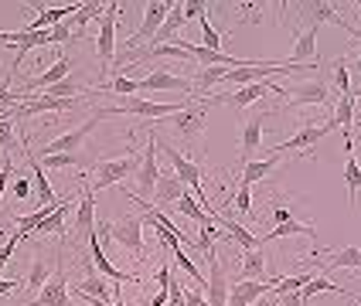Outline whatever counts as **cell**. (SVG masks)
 Segmentation results:
<instances>
[{"instance_id": "6da1fadb", "label": "cell", "mask_w": 361, "mask_h": 306, "mask_svg": "<svg viewBox=\"0 0 361 306\" xmlns=\"http://www.w3.org/2000/svg\"><path fill=\"white\" fill-rule=\"evenodd\" d=\"M331 129H338V126H334L331 120L321 122V126H310V122H307V126H300V129H297V133H293V136H290L286 143H276V146H269L266 153H276V157H290V160H293V157H307V160H317V143H321L324 136L331 133Z\"/></svg>"}, {"instance_id": "7a4b0ae2", "label": "cell", "mask_w": 361, "mask_h": 306, "mask_svg": "<svg viewBox=\"0 0 361 306\" xmlns=\"http://www.w3.org/2000/svg\"><path fill=\"white\" fill-rule=\"evenodd\" d=\"M219 96H208V99L201 102H188L184 109H178L174 116H164V126H171L178 136H184V140H198L201 133H204V122H208V106H219Z\"/></svg>"}, {"instance_id": "3957f363", "label": "cell", "mask_w": 361, "mask_h": 306, "mask_svg": "<svg viewBox=\"0 0 361 306\" xmlns=\"http://www.w3.org/2000/svg\"><path fill=\"white\" fill-rule=\"evenodd\" d=\"M140 167V153L137 150H126L123 157H113V160H99L96 163V174H92V184L89 191H106V187H116V184H126Z\"/></svg>"}, {"instance_id": "277c9868", "label": "cell", "mask_w": 361, "mask_h": 306, "mask_svg": "<svg viewBox=\"0 0 361 306\" xmlns=\"http://www.w3.org/2000/svg\"><path fill=\"white\" fill-rule=\"evenodd\" d=\"M143 224H147V218L126 215V218H116V222H102L99 231L109 235L120 248H126L133 259H143Z\"/></svg>"}, {"instance_id": "5b68a950", "label": "cell", "mask_w": 361, "mask_h": 306, "mask_svg": "<svg viewBox=\"0 0 361 306\" xmlns=\"http://www.w3.org/2000/svg\"><path fill=\"white\" fill-rule=\"evenodd\" d=\"M116 20H120V4H106V11H102V18H99V34H96V55H99L102 82L109 79V68L116 61Z\"/></svg>"}, {"instance_id": "8992f818", "label": "cell", "mask_w": 361, "mask_h": 306, "mask_svg": "<svg viewBox=\"0 0 361 306\" xmlns=\"http://www.w3.org/2000/svg\"><path fill=\"white\" fill-rule=\"evenodd\" d=\"M188 102H154V99H126L123 106H116V109H96L99 116H143V120H154L161 122L164 116H174L178 109H184Z\"/></svg>"}, {"instance_id": "52a82bcc", "label": "cell", "mask_w": 361, "mask_h": 306, "mask_svg": "<svg viewBox=\"0 0 361 306\" xmlns=\"http://www.w3.org/2000/svg\"><path fill=\"white\" fill-rule=\"evenodd\" d=\"M106 120V116H99V113H92L85 122H79L75 129H68V133H61V136H55V140H48V143H41V153L38 157H51V153H75L82 143L92 136V129L99 126V122Z\"/></svg>"}, {"instance_id": "ba28073f", "label": "cell", "mask_w": 361, "mask_h": 306, "mask_svg": "<svg viewBox=\"0 0 361 306\" xmlns=\"http://www.w3.org/2000/svg\"><path fill=\"white\" fill-rule=\"evenodd\" d=\"M286 106H327L331 102V85L324 75L317 79H307V82H293L290 89L280 92Z\"/></svg>"}, {"instance_id": "9c48e42d", "label": "cell", "mask_w": 361, "mask_h": 306, "mask_svg": "<svg viewBox=\"0 0 361 306\" xmlns=\"http://www.w3.org/2000/svg\"><path fill=\"white\" fill-rule=\"evenodd\" d=\"M137 198H154V187H157V177H161V170H157V136H154V129L147 133V143H143V153H140V167H137Z\"/></svg>"}, {"instance_id": "30bf717a", "label": "cell", "mask_w": 361, "mask_h": 306, "mask_svg": "<svg viewBox=\"0 0 361 306\" xmlns=\"http://www.w3.org/2000/svg\"><path fill=\"white\" fill-rule=\"evenodd\" d=\"M65 248V245H61ZM59 248V262H55V276L44 283L38 296L24 306H72V296H68V276H65V255Z\"/></svg>"}, {"instance_id": "8fae6325", "label": "cell", "mask_w": 361, "mask_h": 306, "mask_svg": "<svg viewBox=\"0 0 361 306\" xmlns=\"http://www.w3.org/2000/svg\"><path fill=\"white\" fill-rule=\"evenodd\" d=\"M208 259V306H228V289H232V279H228V269L221 265L219 248H208L204 252Z\"/></svg>"}, {"instance_id": "7c38bea8", "label": "cell", "mask_w": 361, "mask_h": 306, "mask_svg": "<svg viewBox=\"0 0 361 306\" xmlns=\"http://www.w3.org/2000/svg\"><path fill=\"white\" fill-rule=\"evenodd\" d=\"M167 14H171V4H167V0H150V4L143 7L140 27H137V34H133V38L126 41V48H143V44H150L154 34L161 31V24L167 20Z\"/></svg>"}, {"instance_id": "4fadbf2b", "label": "cell", "mask_w": 361, "mask_h": 306, "mask_svg": "<svg viewBox=\"0 0 361 306\" xmlns=\"http://www.w3.org/2000/svg\"><path fill=\"white\" fill-rule=\"evenodd\" d=\"M269 92H276L280 96L283 92V85L280 82H252V85H242V89H235V92H219V99L221 106H235V109H245V106H252V102H259L266 99Z\"/></svg>"}, {"instance_id": "5bb4252c", "label": "cell", "mask_w": 361, "mask_h": 306, "mask_svg": "<svg viewBox=\"0 0 361 306\" xmlns=\"http://www.w3.org/2000/svg\"><path fill=\"white\" fill-rule=\"evenodd\" d=\"M137 92H188L195 99V85L184 75H171V72H150L137 79Z\"/></svg>"}, {"instance_id": "9a60e30c", "label": "cell", "mask_w": 361, "mask_h": 306, "mask_svg": "<svg viewBox=\"0 0 361 306\" xmlns=\"http://www.w3.org/2000/svg\"><path fill=\"white\" fill-rule=\"evenodd\" d=\"M89 259H92V269H96V272H99V276H106V279H113V283L120 286L123 279H126V283H143L140 276H137V272H120V269H116V265L109 262V259H106V252H102V245H99V231H92V235H89Z\"/></svg>"}, {"instance_id": "2e32d148", "label": "cell", "mask_w": 361, "mask_h": 306, "mask_svg": "<svg viewBox=\"0 0 361 306\" xmlns=\"http://www.w3.org/2000/svg\"><path fill=\"white\" fill-rule=\"evenodd\" d=\"M68 72H72V58H68V55L61 51L59 58H55V65H51L48 72H41L38 79H31L27 85H24V89H18V92H24L27 99H35L38 92H48L51 85H59V82H65V75H68Z\"/></svg>"}, {"instance_id": "e0dca14e", "label": "cell", "mask_w": 361, "mask_h": 306, "mask_svg": "<svg viewBox=\"0 0 361 306\" xmlns=\"http://www.w3.org/2000/svg\"><path fill=\"white\" fill-rule=\"evenodd\" d=\"M276 279H235L228 289V306H252L259 296L273 293Z\"/></svg>"}, {"instance_id": "ac0fdd59", "label": "cell", "mask_w": 361, "mask_h": 306, "mask_svg": "<svg viewBox=\"0 0 361 306\" xmlns=\"http://www.w3.org/2000/svg\"><path fill=\"white\" fill-rule=\"evenodd\" d=\"M92 231H96V194L92 191H82L79 208H75V238H72V248L89 242Z\"/></svg>"}, {"instance_id": "d6986e66", "label": "cell", "mask_w": 361, "mask_h": 306, "mask_svg": "<svg viewBox=\"0 0 361 306\" xmlns=\"http://www.w3.org/2000/svg\"><path fill=\"white\" fill-rule=\"evenodd\" d=\"M303 18H307V27H321V24H338V27H344V31H351L355 34V27L348 24V20L338 14V4H331V0H317V4H307L300 11Z\"/></svg>"}, {"instance_id": "ffe728a7", "label": "cell", "mask_w": 361, "mask_h": 306, "mask_svg": "<svg viewBox=\"0 0 361 306\" xmlns=\"http://www.w3.org/2000/svg\"><path fill=\"white\" fill-rule=\"evenodd\" d=\"M188 194V184L180 181L178 174H161L157 177V187H154V208H167V204H178L180 198Z\"/></svg>"}, {"instance_id": "44dd1931", "label": "cell", "mask_w": 361, "mask_h": 306, "mask_svg": "<svg viewBox=\"0 0 361 306\" xmlns=\"http://www.w3.org/2000/svg\"><path fill=\"white\" fill-rule=\"evenodd\" d=\"M317 31L314 27H303L300 34H297V44H293V51H290V58L286 65H317V38H314Z\"/></svg>"}, {"instance_id": "7402d4cb", "label": "cell", "mask_w": 361, "mask_h": 306, "mask_svg": "<svg viewBox=\"0 0 361 306\" xmlns=\"http://www.w3.org/2000/svg\"><path fill=\"white\" fill-rule=\"evenodd\" d=\"M259 146H262V113L259 116H249L245 126H242V163L256 160Z\"/></svg>"}, {"instance_id": "603a6c76", "label": "cell", "mask_w": 361, "mask_h": 306, "mask_svg": "<svg viewBox=\"0 0 361 306\" xmlns=\"http://www.w3.org/2000/svg\"><path fill=\"white\" fill-rule=\"evenodd\" d=\"M184 24H188V20H184V7H180V4H171V14H167V20L161 24V31L154 34L150 48H161V44H167V41L174 44L178 31H184ZM143 48H147V44H143Z\"/></svg>"}, {"instance_id": "cb8c5ba5", "label": "cell", "mask_w": 361, "mask_h": 306, "mask_svg": "<svg viewBox=\"0 0 361 306\" xmlns=\"http://www.w3.org/2000/svg\"><path fill=\"white\" fill-rule=\"evenodd\" d=\"M55 276V269H51V262L44 259V255H35L31 259V265H27V272H24V289L27 293H41L44 289V283Z\"/></svg>"}, {"instance_id": "d4e9b609", "label": "cell", "mask_w": 361, "mask_h": 306, "mask_svg": "<svg viewBox=\"0 0 361 306\" xmlns=\"http://www.w3.org/2000/svg\"><path fill=\"white\" fill-rule=\"evenodd\" d=\"M283 157H276V153H266V157H256V160H249V163H242V174H239V181L242 184H259L269 170H276V163H280Z\"/></svg>"}, {"instance_id": "484cf974", "label": "cell", "mask_w": 361, "mask_h": 306, "mask_svg": "<svg viewBox=\"0 0 361 306\" xmlns=\"http://www.w3.org/2000/svg\"><path fill=\"white\" fill-rule=\"evenodd\" d=\"M286 235H317V228H314V222H297V218H290V222H283V224H273L266 235H259V245L266 242H276V238H286Z\"/></svg>"}, {"instance_id": "4316f807", "label": "cell", "mask_w": 361, "mask_h": 306, "mask_svg": "<svg viewBox=\"0 0 361 306\" xmlns=\"http://www.w3.org/2000/svg\"><path fill=\"white\" fill-rule=\"evenodd\" d=\"M24 160H27V167L35 170V181H38V191H41V198H44V204H59V194H55V187L48 184V174H44L38 153H35L31 146H24Z\"/></svg>"}, {"instance_id": "83f0119b", "label": "cell", "mask_w": 361, "mask_h": 306, "mask_svg": "<svg viewBox=\"0 0 361 306\" xmlns=\"http://www.w3.org/2000/svg\"><path fill=\"white\" fill-rule=\"evenodd\" d=\"M68 208H72V201H59V208H55V211H51V215L41 222V228L35 231V235H59L61 242H65V231H68V228H65Z\"/></svg>"}, {"instance_id": "f1b7e54d", "label": "cell", "mask_w": 361, "mask_h": 306, "mask_svg": "<svg viewBox=\"0 0 361 306\" xmlns=\"http://www.w3.org/2000/svg\"><path fill=\"white\" fill-rule=\"evenodd\" d=\"M324 269H327V272H331V269H361V245H344V248H338L334 255L324 259Z\"/></svg>"}, {"instance_id": "f546056e", "label": "cell", "mask_w": 361, "mask_h": 306, "mask_svg": "<svg viewBox=\"0 0 361 306\" xmlns=\"http://www.w3.org/2000/svg\"><path fill=\"white\" fill-rule=\"evenodd\" d=\"M262 276H266V255H262V248L242 252V259H239V279H262Z\"/></svg>"}, {"instance_id": "4dcf8cb0", "label": "cell", "mask_w": 361, "mask_h": 306, "mask_svg": "<svg viewBox=\"0 0 361 306\" xmlns=\"http://www.w3.org/2000/svg\"><path fill=\"white\" fill-rule=\"evenodd\" d=\"M348 160H344V181H348V198H351V208L358 204L361 198V163L355 157V150H344Z\"/></svg>"}, {"instance_id": "1f68e13d", "label": "cell", "mask_w": 361, "mask_h": 306, "mask_svg": "<svg viewBox=\"0 0 361 306\" xmlns=\"http://www.w3.org/2000/svg\"><path fill=\"white\" fill-rule=\"evenodd\" d=\"M89 157L85 153H51V157H41V167L44 170H68V167H89Z\"/></svg>"}, {"instance_id": "d6a6232c", "label": "cell", "mask_w": 361, "mask_h": 306, "mask_svg": "<svg viewBox=\"0 0 361 306\" xmlns=\"http://www.w3.org/2000/svg\"><path fill=\"white\" fill-rule=\"evenodd\" d=\"M178 208H180V215H184V218H191V222L198 224V228H208V224H215L212 218H208V215H204V208L198 204V198H195V194H184V198L178 201Z\"/></svg>"}, {"instance_id": "836d02e7", "label": "cell", "mask_w": 361, "mask_h": 306, "mask_svg": "<svg viewBox=\"0 0 361 306\" xmlns=\"http://www.w3.org/2000/svg\"><path fill=\"white\" fill-rule=\"evenodd\" d=\"M167 252L174 255V265H178V269L184 272V276H188V279H195L198 286H208V279L201 276V269H198L195 262H191V255L184 252V245H178V248H167Z\"/></svg>"}, {"instance_id": "e575fe53", "label": "cell", "mask_w": 361, "mask_h": 306, "mask_svg": "<svg viewBox=\"0 0 361 306\" xmlns=\"http://www.w3.org/2000/svg\"><path fill=\"white\" fill-rule=\"evenodd\" d=\"M317 272H300V276H276V286H273V296H286V293H300L303 286L310 283Z\"/></svg>"}, {"instance_id": "d590c367", "label": "cell", "mask_w": 361, "mask_h": 306, "mask_svg": "<svg viewBox=\"0 0 361 306\" xmlns=\"http://www.w3.org/2000/svg\"><path fill=\"white\" fill-rule=\"evenodd\" d=\"M0 150H4V157H11V153L18 150V136H14V116H11V109H7V113H0Z\"/></svg>"}, {"instance_id": "8d00e7d4", "label": "cell", "mask_w": 361, "mask_h": 306, "mask_svg": "<svg viewBox=\"0 0 361 306\" xmlns=\"http://www.w3.org/2000/svg\"><path fill=\"white\" fill-rule=\"evenodd\" d=\"M14 75H18V72H7L4 82H0V109H4V113L14 109V106H20V102H27L24 92H14V89H11V79H14Z\"/></svg>"}, {"instance_id": "74e56055", "label": "cell", "mask_w": 361, "mask_h": 306, "mask_svg": "<svg viewBox=\"0 0 361 306\" xmlns=\"http://www.w3.org/2000/svg\"><path fill=\"white\" fill-rule=\"evenodd\" d=\"M102 11H106V4H79V14L72 18V27H75V34H82V27H85L89 20L102 18Z\"/></svg>"}, {"instance_id": "f35d334b", "label": "cell", "mask_w": 361, "mask_h": 306, "mask_svg": "<svg viewBox=\"0 0 361 306\" xmlns=\"http://www.w3.org/2000/svg\"><path fill=\"white\" fill-rule=\"evenodd\" d=\"M102 92H116V96H133L137 92V79H126V75H120V79H109L99 85Z\"/></svg>"}, {"instance_id": "ab89813d", "label": "cell", "mask_w": 361, "mask_h": 306, "mask_svg": "<svg viewBox=\"0 0 361 306\" xmlns=\"http://www.w3.org/2000/svg\"><path fill=\"white\" fill-rule=\"evenodd\" d=\"M228 204H235L239 211H245V215H249V211H252V187L239 181V184H235V191H232V198H228Z\"/></svg>"}, {"instance_id": "60d3db41", "label": "cell", "mask_w": 361, "mask_h": 306, "mask_svg": "<svg viewBox=\"0 0 361 306\" xmlns=\"http://www.w3.org/2000/svg\"><path fill=\"white\" fill-rule=\"evenodd\" d=\"M334 89L351 92V72H348V61H344V58L334 61Z\"/></svg>"}, {"instance_id": "b9f144b4", "label": "cell", "mask_w": 361, "mask_h": 306, "mask_svg": "<svg viewBox=\"0 0 361 306\" xmlns=\"http://www.w3.org/2000/svg\"><path fill=\"white\" fill-rule=\"evenodd\" d=\"M167 306H184V286H180V279H174V272L167 283Z\"/></svg>"}, {"instance_id": "7bdbcfd3", "label": "cell", "mask_w": 361, "mask_h": 306, "mask_svg": "<svg viewBox=\"0 0 361 306\" xmlns=\"http://www.w3.org/2000/svg\"><path fill=\"white\" fill-rule=\"evenodd\" d=\"M20 242H24V238H20L18 231H14V235H11V238H7V242L0 245V272H4V265H7V259H11V255H14V248H18Z\"/></svg>"}, {"instance_id": "ee69618b", "label": "cell", "mask_w": 361, "mask_h": 306, "mask_svg": "<svg viewBox=\"0 0 361 306\" xmlns=\"http://www.w3.org/2000/svg\"><path fill=\"white\" fill-rule=\"evenodd\" d=\"M180 7H184V20H191V18L201 20V14H204V7H208V4H201V0H184Z\"/></svg>"}, {"instance_id": "f6af8a7d", "label": "cell", "mask_w": 361, "mask_h": 306, "mask_svg": "<svg viewBox=\"0 0 361 306\" xmlns=\"http://www.w3.org/2000/svg\"><path fill=\"white\" fill-rule=\"evenodd\" d=\"M11 174H14V160L4 157V163H0V198H4V191H7V184H11Z\"/></svg>"}, {"instance_id": "bcb514c9", "label": "cell", "mask_w": 361, "mask_h": 306, "mask_svg": "<svg viewBox=\"0 0 361 306\" xmlns=\"http://www.w3.org/2000/svg\"><path fill=\"white\" fill-rule=\"evenodd\" d=\"M14 198H18V201H27V198H31V181H27V177H18V181H14Z\"/></svg>"}, {"instance_id": "7dc6e473", "label": "cell", "mask_w": 361, "mask_h": 306, "mask_svg": "<svg viewBox=\"0 0 361 306\" xmlns=\"http://www.w3.org/2000/svg\"><path fill=\"white\" fill-rule=\"evenodd\" d=\"M184 306H208V296H201L198 289H184Z\"/></svg>"}, {"instance_id": "c3c4849f", "label": "cell", "mask_w": 361, "mask_h": 306, "mask_svg": "<svg viewBox=\"0 0 361 306\" xmlns=\"http://www.w3.org/2000/svg\"><path fill=\"white\" fill-rule=\"evenodd\" d=\"M20 286L18 279H0V296H11V293H18Z\"/></svg>"}, {"instance_id": "681fc988", "label": "cell", "mask_w": 361, "mask_h": 306, "mask_svg": "<svg viewBox=\"0 0 361 306\" xmlns=\"http://www.w3.org/2000/svg\"><path fill=\"white\" fill-rule=\"evenodd\" d=\"M290 218H293V211H290V208H276V211H273V222H276V224L290 222Z\"/></svg>"}, {"instance_id": "f907efd6", "label": "cell", "mask_w": 361, "mask_h": 306, "mask_svg": "<svg viewBox=\"0 0 361 306\" xmlns=\"http://www.w3.org/2000/svg\"><path fill=\"white\" fill-rule=\"evenodd\" d=\"M252 306H280V300H276L273 293H266V296H259V300H256Z\"/></svg>"}, {"instance_id": "816d5d0a", "label": "cell", "mask_w": 361, "mask_h": 306, "mask_svg": "<svg viewBox=\"0 0 361 306\" xmlns=\"http://www.w3.org/2000/svg\"><path fill=\"white\" fill-rule=\"evenodd\" d=\"M351 92H355V99H361V89H351Z\"/></svg>"}, {"instance_id": "f5cc1de1", "label": "cell", "mask_w": 361, "mask_h": 306, "mask_svg": "<svg viewBox=\"0 0 361 306\" xmlns=\"http://www.w3.org/2000/svg\"><path fill=\"white\" fill-rule=\"evenodd\" d=\"M355 122H358V129H361V116H355Z\"/></svg>"}, {"instance_id": "db71d44e", "label": "cell", "mask_w": 361, "mask_h": 306, "mask_svg": "<svg viewBox=\"0 0 361 306\" xmlns=\"http://www.w3.org/2000/svg\"><path fill=\"white\" fill-rule=\"evenodd\" d=\"M4 48H7V44H0V55H4Z\"/></svg>"}]
</instances>
